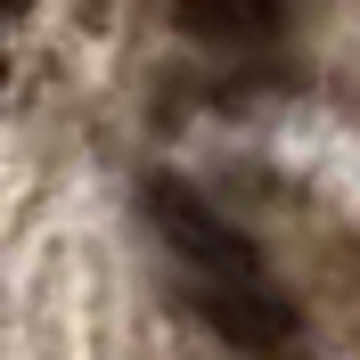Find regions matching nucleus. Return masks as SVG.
<instances>
[{
  "label": "nucleus",
  "mask_w": 360,
  "mask_h": 360,
  "mask_svg": "<svg viewBox=\"0 0 360 360\" xmlns=\"http://www.w3.org/2000/svg\"><path fill=\"white\" fill-rule=\"evenodd\" d=\"M139 213H148V229L180 254L188 278H270L262 246H254L246 229H229L180 172H148V180H139Z\"/></svg>",
  "instance_id": "f257e3e1"
},
{
  "label": "nucleus",
  "mask_w": 360,
  "mask_h": 360,
  "mask_svg": "<svg viewBox=\"0 0 360 360\" xmlns=\"http://www.w3.org/2000/svg\"><path fill=\"white\" fill-rule=\"evenodd\" d=\"M188 295L246 360H303V311L270 278H188Z\"/></svg>",
  "instance_id": "f03ea898"
},
{
  "label": "nucleus",
  "mask_w": 360,
  "mask_h": 360,
  "mask_svg": "<svg viewBox=\"0 0 360 360\" xmlns=\"http://www.w3.org/2000/svg\"><path fill=\"white\" fill-rule=\"evenodd\" d=\"M180 17L188 33H213V41H262L287 17V0H180Z\"/></svg>",
  "instance_id": "7ed1b4c3"
},
{
  "label": "nucleus",
  "mask_w": 360,
  "mask_h": 360,
  "mask_svg": "<svg viewBox=\"0 0 360 360\" xmlns=\"http://www.w3.org/2000/svg\"><path fill=\"white\" fill-rule=\"evenodd\" d=\"M17 8H25V0H0V17H17Z\"/></svg>",
  "instance_id": "20e7f679"
}]
</instances>
